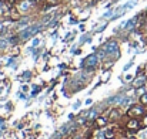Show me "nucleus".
Instances as JSON below:
<instances>
[{"mask_svg": "<svg viewBox=\"0 0 147 139\" xmlns=\"http://www.w3.org/2000/svg\"><path fill=\"white\" fill-rule=\"evenodd\" d=\"M127 115L131 116V118H139V116L144 115V111H143V108H142L140 105H133V106L127 111Z\"/></svg>", "mask_w": 147, "mask_h": 139, "instance_id": "1", "label": "nucleus"}, {"mask_svg": "<svg viewBox=\"0 0 147 139\" xmlns=\"http://www.w3.org/2000/svg\"><path fill=\"white\" fill-rule=\"evenodd\" d=\"M126 128H127L129 131H131V132H136V131H139V129L142 128V124L137 121V118H131V119L127 121Z\"/></svg>", "mask_w": 147, "mask_h": 139, "instance_id": "2", "label": "nucleus"}, {"mask_svg": "<svg viewBox=\"0 0 147 139\" xmlns=\"http://www.w3.org/2000/svg\"><path fill=\"white\" fill-rule=\"evenodd\" d=\"M9 14H10V19H11V20H14V21H19V20H20V17H22L20 11H19L16 7H11Z\"/></svg>", "mask_w": 147, "mask_h": 139, "instance_id": "3", "label": "nucleus"}, {"mask_svg": "<svg viewBox=\"0 0 147 139\" xmlns=\"http://www.w3.org/2000/svg\"><path fill=\"white\" fill-rule=\"evenodd\" d=\"M96 128H104L106 125H107V119L106 118H103V116H98L97 119H96Z\"/></svg>", "mask_w": 147, "mask_h": 139, "instance_id": "4", "label": "nucleus"}, {"mask_svg": "<svg viewBox=\"0 0 147 139\" xmlns=\"http://www.w3.org/2000/svg\"><path fill=\"white\" fill-rule=\"evenodd\" d=\"M119 116H120V109H111L110 111V121H116V119H119Z\"/></svg>", "mask_w": 147, "mask_h": 139, "instance_id": "5", "label": "nucleus"}, {"mask_svg": "<svg viewBox=\"0 0 147 139\" xmlns=\"http://www.w3.org/2000/svg\"><path fill=\"white\" fill-rule=\"evenodd\" d=\"M61 0H46V7H53V6H57L60 4Z\"/></svg>", "mask_w": 147, "mask_h": 139, "instance_id": "6", "label": "nucleus"}, {"mask_svg": "<svg viewBox=\"0 0 147 139\" xmlns=\"http://www.w3.org/2000/svg\"><path fill=\"white\" fill-rule=\"evenodd\" d=\"M140 102H142L143 105H147V94H143V95L140 96Z\"/></svg>", "mask_w": 147, "mask_h": 139, "instance_id": "7", "label": "nucleus"}, {"mask_svg": "<svg viewBox=\"0 0 147 139\" xmlns=\"http://www.w3.org/2000/svg\"><path fill=\"white\" fill-rule=\"evenodd\" d=\"M144 126H147V115H144L143 122H142V128H144Z\"/></svg>", "mask_w": 147, "mask_h": 139, "instance_id": "8", "label": "nucleus"}, {"mask_svg": "<svg viewBox=\"0 0 147 139\" xmlns=\"http://www.w3.org/2000/svg\"><path fill=\"white\" fill-rule=\"evenodd\" d=\"M106 139H113V138H110V136H109V138H106Z\"/></svg>", "mask_w": 147, "mask_h": 139, "instance_id": "9", "label": "nucleus"}]
</instances>
